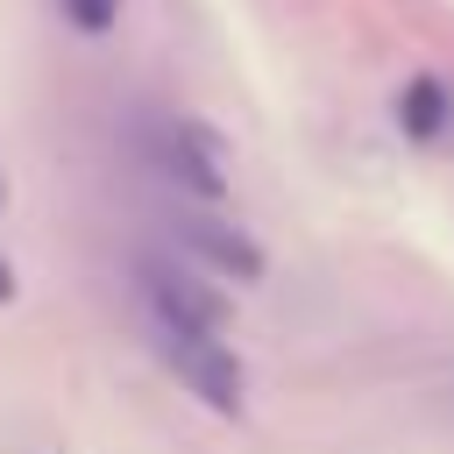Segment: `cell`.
<instances>
[{"instance_id":"obj_6","label":"cell","mask_w":454,"mask_h":454,"mask_svg":"<svg viewBox=\"0 0 454 454\" xmlns=\"http://www.w3.org/2000/svg\"><path fill=\"white\" fill-rule=\"evenodd\" d=\"M114 7L121 0H64V14L85 28V35H99V28H114Z\"/></svg>"},{"instance_id":"obj_3","label":"cell","mask_w":454,"mask_h":454,"mask_svg":"<svg viewBox=\"0 0 454 454\" xmlns=\"http://www.w3.org/2000/svg\"><path fill=\"white\" fill-rule=\"evenodd\" d=\"M135 277H142V305H149V319H163V326H206V333H220V291L213 284H199L184 262H156V255H142L135 262Z\"/></svg>"},{"instance_id":"obj_4","label":"cell","mask_w":454,"mask_h":454,"mask_svg":"<svg viewBox=\"0 0 454 454\" xmlns=\"http://www.w3.org/2000/svg\"><path fill=\"white\" fill-rule=\"evenodd\" d=\"M170 227H177L184 255L206 262L213 277H227V284H255V277H262V248H255L241 227H227V220H213V213H184V220H170Z\"/></svg>"},{"instance_id":"obj_5","label":"cell","mask_w":454,"mask_h":454,"mask_svg":"<svg viewBox=\"0 0 454 454\" xmlns=\"http://www.w3.org/2000/svg\"><path fill=\"white\" fill-rule=\"evenodd\" d=\"M447 85L440 78H411L404 85V99H397V121H404V135H419V142H433L440 128H447Z\"/></svg>"},{"instance_id":"obj_7","label":"cell","mask_w":454,"mask_h":454,"mask_svg":"<svg viewBox=\"0 0 454 454\" xmlns=\"http://www.w3.org/2000/svg\"><path fill=\"white\" fill-rule=\"evenodd\" d=\"M7 298H14V270L0 262V305H7Z\"/></svg>"},{"instance_id":"obj_1","label":"cell","mask_w":454,"mask_h":454,"mask_svg":"<svg viewBox=\"0 0 454 454\" xmlns=\"http://www.w3.org/2000/svg\"><path fill=\"white\" fill-rule=\"evenodd\" d=\"M149 340L163 355V369L206 404V411H241V362L227 348V333H206V326H163L149 319Z\"/></svg>"},{"instance_id":"obj_2","label":"cell","mask_w":454,"mask_h":454,"mask_svg":"<svg viewBox=\"0 0 454 454\" xmlns=\"http://www.w3.org/2000/svg\"><path fill=\"white\" fill-rule=\"evenodd\" d=\"M149 149H156V170H163L177 192H192V199H220V192H227V156H220L213 128H199V121H163V128L149 135Z\"/></svg>"}]
</instances>
